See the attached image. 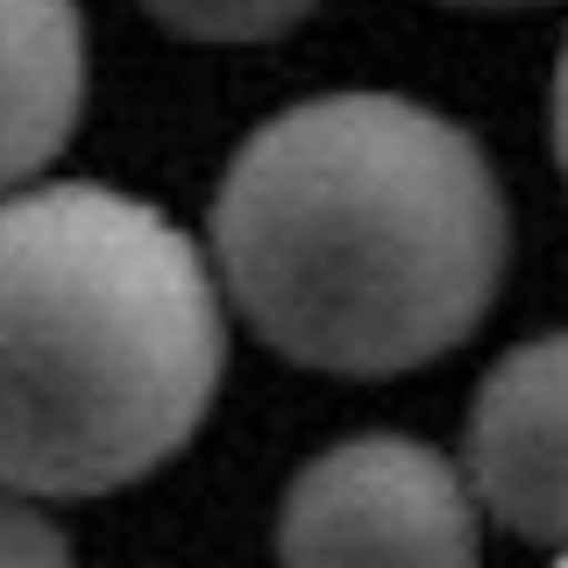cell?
<instances>
[{
	"instance_id": "obj_1",
	"label": "cell",
	"mask_w": 568,
	"mask_h": 568,
	"mask_svg": "<svg viewBox=\"0 0 568 568\" xmlns=\"http://www.w3.org/2000/svg\"><path fill=\"white\" fill-rule=\"evenodd\" d=\"M511 256L505 185L462 121L398 93L298 100L213 200L227 298L277 355L398 377L462 348Z\"/></svg>"
},
{
	"instance_id": "obj_2",
	"label": "cell",
	"mask_w": 568,
	"mask_h": 568,
	"mask_svg": "<svg viewBox=\"0 0 568 568\" xmlns=\"http://www.w3.org/2000/svg\"><path fill=\"white\" fill-rule=\"evenodd\" d=\"M227 363L221 277L106 185L0 192V484L100 497L200 434Z\"/></svg>"
},
{
	"instance_id": "obj_3",
	"label": "cell",
	"mask_w": 568,
	"mask_h": 568,
	"mask_svg": "<svg viewBox=\"0 0 568 568\" xmlns=\"http://www.w3.org/2000/svg\"><path fill=\"white\" fill-rule=\"evenodd\" d=\"M484 505L413 434H355L292 476L277 511L284 568H476Z\"/></svg>"
},
{
	"instance_id": "obj_4",
	"label": "cell",
	"mask_w": 568,
	"mask_h": 568,
	"mask_svg": "<svg viewBox=\"0 0 568 568\" xmlns=\"http://www.w3.org/2000/svg\"><path fill=\"white\" fill-rule=\"evenodd\" d=\"M462 476L497 526L568 547V334L519 342L490 363L469 405Z\"/></svg>"
},
{
	"instance_id": "obj_5",
	"label": "cell",
	"mask_w": 568,
	"mask_h": 568,
	"mask_svg": "<svg viewBox=\"0 0 568 568\" xmlns=\"http://www.w3.org/2000/svg\"><path fill=\"white\" fill-rule=\"evenodd\" d=\"M85 100L79 0H0V192L71 142Z\"/></svg>"
},
{
	"instance_id": "obj_6",
	"label": "cell",
	"mask_w": 568,
	"mask_h": 568,
	"mask_svg": "<svg viewBox=\"0 0 568 568\" xmlns=\"http://www.w3.org/2000/svg\"><path fill=\"white\" fill-rule=\"evenodd\" d=\"M142 8L192 43H271L306 22L320 0H142Z\"/></svg>"
},
{
	"instance_id": "obj_7",
	"label": "cell",
	"mask_w": 568,
	"mask_h": 568,
	"mask_svg": "<svg viewBox=\"0 0 568 568\" xmlns=\"http://www.w3.org/2000/svg\"><path fill=\"white\" fill-rule=\"evenodd\" d=\"M0 568H71L64 526L14 484H0Z\"/></svg>"
},
{
	"instance_id": "obj_8",
	"label": "cell",
	"mask_w": 568,
	"mask_h": 568,
	"mask_svg": "<svg viewBox=\"0 0 568 568\" xmlns=\"http://www.w3.org/2000/svg\"><path fill=\"white\" fill-rule=\"evenodd\" d=\"M555 156H561V178H568V43H561V64H555Z\"/></svg>"
},
{
	"instance_id": "obj_9",
	"label": "cell",
	"mask_w": 568,
	"mask_h": 568,
	"mask_svg": "<svg viewBox=\"0 0 568 568\" xmlns=\"http://www.w3.org/2000/svg\"><path fill=\"white\" fill-rule=\"evenodd\" d=\"M448 8H540V0H448Z\"/></svg>"
},
{
	"instance_id": "obj_10",
	"label": "cell",
	"mask_w": 568,
	"mask_h": 568,
	"mask_svg": "<svg viewBox=\"0 0 568 568\" xmlns=\"http://www.w3.org/2000/svg\"><path fill=\"white\" fill-rule=\"evenodd\" d=\"M555 568H568V547H561V561H555Z\"/></svg>"
}]
</instances>
